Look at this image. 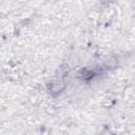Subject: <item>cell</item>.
<instances>
[]
</instances>
